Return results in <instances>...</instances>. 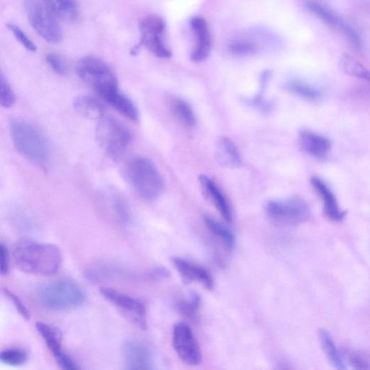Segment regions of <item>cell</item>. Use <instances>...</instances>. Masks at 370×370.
Instances as JSON below:
<instances>
[{
    "instance_id": "1",
    "label": "cell",
    "mask_w": 370,
    "mask_h": 370,
    "mask_svg": "<svg viewBox=\"0 0 370 370\" xmlns=\"http://www.w3.org/2000/svg\"><path fill=\"white\" fill-rule=\"evenodd\" d=\"M14 258L22 271L38 275L56 274L63 263L60 250L56 245L33 240H21L14 248Z\"/></svg>"
},
{
    "instance_id": "29",
    "label": "cell",
    "mask_w": 370,
    "mask_h": 370,
    "mask_svg": "<svg viewBox=\"0 0 370 370\" xmlns=\"http://www.w3.org/2000/svg\"><path fill=\"white\" fill-rule=\"evenodd\" d=\"M286 88L292 94L309 102H318L322 97L319 90L301 81L292 80L287 84Z\"/></svg>"
},
{
    "instance_id": "10",
    "label": "cell",
    "mask_w": 370,
    "mask_h": 370,
    "mask_svg": "<svg viewBox=\"0 0 370 370\" xmlns=\"http://www.w3.org/2000/svg\"><path fill=\"white\" fill-rule=\"evenodd\" d=\"M172 344L178 357L184 364L198 366L202 362L201 347L187 323L176 324L172 332Z\"/></svg>"
},
{
    "instance_id": "18",
    "label": "cell",
    "mask_w": 370,
    "mask_h": 370,
    "mask_svg": "<svg viewBox=\"0 0 370 370\" xmlns=\"http://www.w3.org/2000/svg\"><path fill=\"white\" fill-rule=\"evenodd\" d=\"M191 26L195 33L197 43L196 48L191 54V60L196 63L206 60L211 53V38L206 21L201 17H194L191 21Z\"/></svg>"
},
{
    "instance_id": "7",
    "label": "cell",
    "mask_w": 370,
    "mask_h": 370,
    "mask_svg": "<svg viewBox=\"0 0 370 370\" xmlns=\"http://www.w3.org/2000/svg\"><path fill=\"white\" fill-rule=\"evenodd\" d=\"M77 72L85 83L100 97L110 90L118 88L117 77L104 60L96 56L83 58L78 63Z\"/></svg>"
},
{
    "instance_id": "13",
    "label": "cell",
    "mask_w": 370,
    "mask_h": 370,
    "mask_svg": "<svg viewBox=\"0 0 370 370\" xmlns=\"http://www.w3.org/2000/svg\"><path fill=\"white\" fill-rule=\"evenodd\" d=\"M305 6L309 11L314 15L323 23L341 31L356 49H361V39L356 31L349 24L344 21L334 12L322 4L308 0Z\"/></svg>"
},
{
    "instance_id": "35",
    "label": "cell",
    "mask_w": 370,
    "mask_h": 370,
    "mask_svg": "<svg viewBox=\"0 0 370 370\" xmlns=\"http://www.w3.org/2000/svg\"><path fill=\"white\" fill-rule=\"evenodd\" d=\"M4 295L11 300L14 305L18 313L26 319H30L31 314L26 306L21 300V299L15 295L13 292L8 289H4Z\"/></svg>"
},
{
    "instance_id": "33",
    "label": "cell",
    "mask_w": 370,
    "mask_h": 370,
    "mask_svg": "<svg viewBox=\"0 0 370 370\" xmlns=\"http://www.w3.org/2000/svg\"><path fill=\"white\" fill-rule=\"evenodd\" d=\"M112 206L115 213L121 221L126 222L130 218V212L127 205L121 196L112 194L110 196Z\"/></svg>"
},
{
    "instance_id": "25",
    "label": "cell",
    "mask_w": 370,
    "mask_h": 370,
    "mask_svg": "<svg viewBox=\"0 0 370 370\" xmlns=\"http://www.w3.org/2000/svg\"><path fill=\"white\" fill-rule=\"evenodd\" d=\"M169 107L174 117L183 126L194 127L196 124V118L191 107L183 100L172 97L169 100Z\"/></svg>"
},
{
    "instance_id": "27",
    "label": "cell",
    "mask_w": 370,
    "mask_h": 370,
    "mask_svg": "<svg viewBox=\"0 0 370 370\" xmlns=\"http://www.w3.org/2000/svg\"><path fill=\"white\" fill-rule=\"evenodd\" d=\"M339 65L344 73L370 82V71L356 58L344 55L340 59Z\"/></svg>"
},
{
    "instance_id": "6",
    "label": "cell",
    "mask_w": 370,
    "mask_h": 370,
    "mask_svg": "<svg viewBox=\"0 0 370 370\" xmlns=\"http://www.w3.org/2000/svg\"><path fill=\"white\" fill-rule=\"evenodd\" d=\"M28 20L34 31L46 41L58 43L63 38L58 17L44 0H23Z\"/></svg>"
},
{
    "instance_id": "31",
    "label": "cell",
    "mask_w": 370,
    "mask_h": 370,
    "mask_svg": "<svg viewBox=\"0 0 370 370\" xmlns=\"http://www.w3.org/2000/svg\"><path fill=\"white\" fill-rule=\"evenodd\" d=\"M229 51L236 56H248L256 53L257 46L250 41L236 40L230 43Z\"/></svg>"
},
{
    "instance_id": "12",
    "label": "cell",
    "mask_w": 370,
    "mask_h": 370,
    "mask_svg": "<svg viewBox=\"0 0 370 370\" xmlns=\"http://www.w3.org/2000/svg\"><path fill=\"white\" fill-rule=\"evenodd\" d=\"M36 328L61 369L65 370L80 369L78 363L63 349L62 335L58 329L41 321L36 322Z\"/></svg>"
},
{
    "instance_id": "24",
    "label": "cell",
    "mask_w": 370,
    "mask_h": 370,
    "mask_svg": "<svg viewBox=\"0 0 370 370\" xmlns=\"http://www.w3.org/2000/svg\"><path fill=\"white\" fill-rule=\"evenodd\" d=\"M73 107L78 114L87 119H101L105 108L101 102L90 96H80L75 99Z\"/></svg>"
},
{
    "instance_id": "38",
    "label": "cell",
    "mask_w": 370,
    "mask_h": 370,
    "mask_svg": "<svg viewBox=\"0 0 370 370\" xmlns=\"http://www.w3.org/2000/svg\"><path fill=\"white\" fill-rule=\"evenodd\" d=\"M170 276L169 270L162 266H158L150 269L146 273V278L152 281H160L168 279Z\"/></svg>"
},
{
    "instance_id": "15",
    "label": "cell",
    "mask_w": 370,
    "mask_h": 370,
    "mask_svg": "<svg viewBox=\"0 0 370 370\" xmlns=\"http://www.w3.org/2000/svg\"><path fill=\"white\" fill-rule=\"evenodd\" d=\"M310 183L322 201L325 216L332 221H342L344 218L346 213L340 208L334 194L326 181L317 176H312Z\"/></svg>"
},
{
    "instance_id": "3",
    "label": "cell",
    "mask_w": 370,
    "mask_h": 370,
    "mask_svg": "<svg viewBox=\"0 0 370 370\" xmlns=\"http://www.w3.org/2000/svg\"><path fill=\"white\" fill-rule=\"evenodd\" d=\"M126 176L134 192L146 201H154L163 193V178L154 163L147 157H137L130 160Z\"/></svg>"
},
{
    "instance_id": "16",
    "label": "cell",
    "mask_w": 370,
    "mask_h": 370,
    "mask_svg": "<svg viewBox=\"0 0 370 370\" xmlns=\"http://www.w3.org/2000/svg\"><path fill=\"white\" fill-rule=\"evenodd\" d=\"M171 262L184 283L198 282L208 290L213 289L212 276L204 268L179 257L173 258Z\"/></svg>"
},
{
    "instance_id": "17",
    "label": "cell",
    "mask_w": 370,
    "mask_h": 370,
    "mask_svg": "<svg viewBox=\"0 0 370 370\" xmlns=\"http://www.w3.org/2000/svg\"><path fill=\"white\" fill-rule=\"evenodd\" d=\"M299 143L305 153L317 159H325L332 149L328 138L307 130L300 132Z\"/></svg>"
},
{
    "instance_id": "21",
    "label": "cell",
    "mask_w": 370,
    "mask_h": 370,
    "mask_svg": "<svg viewBox=\"0 0 370 370\" xmlns=\"http://www.w3.org/2000/svg\"><path fill=\"white\" fill-rule=\"evenodd\" d=\"M100 97L130 121H138L139 112L137 107L128 97L120 92L119 88L107 91Z\"/></svg>"
},
{
    "instance_id": "30",
    "label": "cell",
    "mask_w": 370,
    "mask_h": 370,
    "mask_svg": "<svg viewBox=\"0 0 370 370\" xmlns=\"http://www.w3.org/2000/svg\"><path fill=\"white\" fill-rule=\"evenodd\" d=\"M28 359V353L19 347H11L4 349L0 354V361L2 363L12 366H18L27 362Z\"/></svg>"
},
{
    "instance_id": "23",
    "label": "cell",
    "mask_w": 370,
    "mask_h": 370,
    "mask_svg": "<svg viewBox=\"0 0 370 370\" xmlns=\"http://www.w3.org/2000/svg\"><path fill=\"white\" fill-rule=\"evenodd\" d=\"M44 2L58 18L73 23L79 19L80 10L75 0H44Z\"/></svg>"
},
{
    "instance_id": "4",
    "label": "cell",
    "mask_w": 370,
    "mask_h": 370,
    "mask_svg": "<svg viewBox=\"0 0 370 370\" xmlns=\"http://www.w3.org/2000/svg\"><path fill=\"white\" fill-rule=\"evenodd\" d=\"M38 299L43 308L61 312L82 306L85 296L82 289L73 281L60 280L41 287Z\"/></svg>"
},
{
    "instance_id": "19",
    "label": "cell",
    "mask_w": 370,
    "mask_h": 370,
    "mask_svg": "<svg viewBox=\"0 0 370 370\" xmlns=\"http://www.w3.org/2000/svg\"><path fill=\"white\" fill-rule=\"evenodd\" d=\"M199 180L206 197L213 203L227 223L233 222V213L229 204L216 183L205 175L201 176Z\"/></svg>"
},
{
    "instance_id": "20",
    "label": "cell",
    "mask_w": 370,
    "mask_h": 370,
    "mask_svg": "<svg viewBox=\"0 0 370 370\" xmlns=\"http://www.w3.org/2000/svg\"><path fill=\"white\" fill-rule=\"evenodd\" d=\"M88 279L94 282L130 279V272L121 266L112 263H98L85 272Z\"/></svg>"
},
{
    "instance_id": "26",
    "label": "cell",
    "mask_w": 370,
    "mask_h": 370,
    "mask_svg": "<svg viewBox=\"0 0 370 370\" xmlns=\"http://www.w3.org/2000/svg\"><path fill=\"white\" fill-rule=\"evenodd\" d=\"M204 221L211 233L217 237L229 250H233L236 245L234 234L225 226L215 219L205 215Z\"/></svg>"
},
{
    "instance_id": "14",
    "label": "cell",
    "mask_w": 370,
    "mask_h": 370,
    "mask_svg": "<svg viewBox=\"0 0 370 370\" xmlns=\"http://www.w3.org/2000/svg\"><path fill=\"white\" fill-rule=\"evenodd\" d=\"M122 353L126 368L128 369L154 368L152 352L144 343L135 341L127 342L123 347Z\"/></svg>"
},
{
    "instance_id": "36",
    "label": "cell",
    "mask_w": 370,
    "mask_h": 370,
    "mask_svg": "<svg viewBox=\"0 0 370 370\" xmlns=\"http://www.w3.org/2000/svg\"><path fill=\"white\" fill-rule=\"evenodd\" d=\"M46 61L53 71L59 75H65L68 72V68L63 60L55 53L46 56Z\"/></svg>"
},
{
    "instance_id": "28",
    "label": "cell",
    "mask_w": 370,
    "mask_h": 370,
    "mask_svg": "<svg viewBox=\"0 0 370 370\" xmlns=\"http://www.w3.org/2000/svg\"><path fill=\"white\" fill-rule=\"evenodd\" d=\"M319 337L322 348L332 364L338 369H345L346 366L344 360L329 333L322 329L319 332Z\"/></svg>"
},
{
    "instance_id": "11",
    "label": "cell",
    "mask_w": 370,
    "mask_h": 370,
    "mask_svg": "<svg viewBox=\"0 0 370 370\" xmlns=\"http://www.w3.org/2000/svg\"><path fill=\"white\" fill-rule=\"evenodd\" d=\"M100 292L138 328L142 330L148 329L147 308L143 302L112 288L105 287Z\"/></svg>"
},
{
    "instance_id": "37",
    "label": "cell",
    "mask_w": 370,
    "mask_h": 370,
    "mask_svg": "<svg viewBox=\"0 0 370 370\" xmlns=\"http://www.w3.org/2000/svg\"><path fill=\"white\" fill-rule=\"evenodd\" d=\"M11 258L8 247L4 244L0 245V273L2 275H7L10 271Z\"/></svg>"
},
{
    "instance_id": "39",
    "label": "cell",
    "mask_w": 370,
    "mask_h": 370,
    "mask_svg": "<svg viewBox=\"0 0 370 370\" xmlns=\"http://www.w3.org/2000/svg\"><path fill=\"white\" fill-rule=\"evenodd\" d=\"M201 299L197 295H192L191 299L179 305L180 309L187 314H194L199 307Z\"/></svg>"
},
{
    "instance_id": "8",
    "label": "cell",
    "mask_w": 370,
    "mask_h": 370,
    "mask_svg": "<svg viewBox=\"0 0 370 370\" xmlns=\"http://www.w3.org/2000/svg\"><path fill=\"white\" fill-rule=\"evenodd\" d=\"M269 219L276 225L289 226L306 222L310 217L307 204L299 197L271 201L265 208Z\"/></svg>"
},
{
    "instance_id": "34",
    "label": "cell",
    "mask_w": 370,
    "mask_h": 370,
    "mask_svg": "<svg viewBox=\"0 0 370 370\" xmlns=\"http://www.w3.org/2000/svg\"><path fill=\"white\" fill-rule=\"evenodd\" d=\"M8 28L27 51L32 53L36 51V46L20 27L15 24L9 23Z\"/></svg>"
},
{
    "instance_id": "2",
    "label": "cell",
    "mask_w": 370,
    "mask_h": 370,
    "mask_svg": "<svg viewBox=\"0 0 370 370\" xmlns=\"http://www.w3.org/2000/svg\"><path fill=\"white\" fill-rule=\"evenodd\" d=\"M10 127L14 144L21 155L41 165L51 161L50 143L38 127L22 119L12 120Z\"/></svg>"
},
{
    "instance_id": "32",
    "label": "cell",
    "mask_w": 370,
    "mask_h": 370,
    "mask_svg": "<svg viewBox=\"0 0 370 370\" xmlns=\"http://www.w3.org/2000/svg\"><path fill=\"white\" fill-rule=\"evenodd\" d=\"M0 83H1V105L5 108H11L16 103V96L10 83L3 73L0 78Z\"/></svg>"
},
{
    "instance_id": "22",
    "label": "cell",
    "mask_w": 370,
    "mask_h": 370,
    "mask_svg": "<svg viewBox=\"0 0 370 370\" xmlns=\"http://www.w3.org/2000/svg\"><path fill=\"white\" fill-rule=\"evenodd\" d=\"M216 155L218 162L229 169H237L242 165L240 154L231 139L222 137L217 142Z\"/></svg>"
},
{
    "instance_id": "5",
    "label": "cell",
    "mask_w": 370,
    "mask_h": 370,
    "mask_svg": "<svg viewBox=\"0 0 370 370\" xmlns=\"http://www.w3.org/2000/svg\"><path fill=\"white\" fill-rule=\"evenodd\" d=\"M96 137L104 152L115 161L123 157L132 142V134L128 128L110 117L103 116L100 119Z\"/></svg>"
},
{
    "instance_id": "9",
    "label": "cell",
    "mask_w": 370,
    "mask_h": 370,
    "mask_svg": "<svg viewBox=\"0 0 370 370\" xmlns=\"http://www.w3.org/2000/svg\"><path fill=\"white\" fill-rule=\"evenodd\" d=\"M141 33V43L157 57L169 59L171 52L168 48L164 36L166 31L165 21L158 16H149L139 24Z\"/></svg>"
}]
</instances>
